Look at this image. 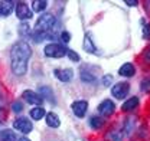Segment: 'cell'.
Listing matches in <instances>:
<instances>
[{
	"mask_svg": "<svg viewBox=\"0 0 150 141\" xmlns=\"http://www.w3.org/2000/svg\"><path fill=\"white\" fill-rule=\"evenodd\" d=\"M76 141H84V140H76Z\"/></svg>",
	"mask_w": 150,
	"mask_h": 141,
	"instance_id": "1f68e13d",
	"label": "cell"
},
{
	"mask_svg": "<svg viewBox=\"0 0 150 141\" xmlns=\"http://www.w3.org/2000/svg\"><path fill=\"white\" fill-rule=\"evenodd\" d=\"M54 73H55V76L61 81V82H69V81L74 78V70L69 69V68H65V69H55Z\"/></svg>",
	"mask_w": 150,
	"mask_h": 141,
	"instance_id": "30bf717a",
	"label": "cell"
},
{
	"mask_svg": "<svg viewBox=\"0 0 150 141\" xmlns=\"http://www.w3.org/2000/svg\"><path fill=\"white\" fill-rule=\"evenodd\" d=\"M22 97H23V99H25L26 102H29V104H32V105L40 106V104L43 102L42 97H40L38 92H35V91H30V89H26V91H23Z\"/></svg>",
	"mask_w": 150,
	"mask_h": 141,
	"instance_id": "52a82bcc",
	"label": "cell"
},
{
	"mask_svg": "<svg viewBox=\"0 0 150 141\" xmlns=\"http://www.w3.org/2000/svg\"><path fill=\"white\" fill-rule=\"evenodd\" d=\"M130 92V84L129 82H118L111 88V94L117 99H124Z\"/></svg>",
	"mask_w": 150,
	"mask_h": 141,
	"instance_id": "5b68a950",
	"label": "cell"
},
{
	"mask_svg": "<svg viewBox=\"0 0 150 141\" xmlns=\"http://www.w3.org/2000/svg\"><path fill=\"white\" fill-rule=\"evenodd\" d=\"M29 114H30V118H32V120L40 121V120L46 115V111H45V108H42V106H35V108L30 109Z\"/></svg>",
	"mask_w": 150,
	"mask_h": 141,
	"instance_id": "2e32d148",
	"label": "cell"
},
{
	"mask_svg": "<svg viewBox=\"0 0 150 141\" xmlns=\"http://www.w3.org/2000/svg\"><path fill=\"white\" fill-rule=\"evenodd\" d=\"M137 105H139V98H137V97H131V98H129V99L121 105V109L126 111V112H129V111H133L134 108H137Z\"/></svg>",
	"mask_w": 150,
	"mask_h": 141,
	"instance_id": "e0dca14e",
	"label": "cell"
},
{
	"mask_svg": "<svg viewBox=\"0 0 150 141\" xmlns=\"http://www.w3.org/2000/svg\"><path fill=\"white\" fill-rule=\"evenodd\" d=\"M56 19L52 13H43L38 18L35 23V32L38 33H51V30L55 27Z\"/></svg>",
	"mask_w": 150,
	"mask_h": 141,
	"instance_id": "7a4b0ae2",
	"label": "cell"
},
{
	"mask_svg": "<svg viewBox=\"0 0 150 141\" xmlns=\"http://www.w3.org/2000/svg\"><path fill=\"white\" fill-rule=\"evenodd\" d=\"M15 1H0V16H9L15 9Z\"/></svg>",
	"mask_w": 150,
	"mask_h": 141,
	"instance_id": "5bb4252c",
	"label": "cell"
},
{
	"mask_svg": "<svg viewBox=\"0 0 150 141\" xmlns=\"http://www.w3.org/2000/svg\"><path fill=\"white\" fill-rule=\"evenodd\" d=\"M79 76H81V81H82V82H87V84H94V82L97 81L95 75H93L91 72H88V70H85V69H81Z\"/></svg>",
	"mask_w": 150,
	"mask_h": 141,
	"instance_id": "d6986e66",
	"label": "cell"
},
{
	"mask_svg": "<svg viewBox=\"0 0 150 141\" xmlns=\"http://www.w3.org/2000/svg\"><path fill=\"white\" fill-rule=\"evenodd\" d=\"M13 128L19 133H22V134H29L33 130V124H32L30 120H28L25 117H19L13 121Z\"/></svg>",
	"mask_w": 150,
	"mask_h": 141,
	"instance_id": "277c9868",
	"label": "cell"
},
{
	"mask_svg": "<svg viewBox=\"0 0 150 141\" xmlns=\"http://www.w3.org/2000/svg\"><path fill=\"white\" fill-rule=\"evenodd\" d=\"M59 37H61V42H62V43H68L69 39H71V35H69L67 30H64V32H61Z\"/></svg>",
	"mask_w": 150,
	"mask_h": 141,
	"instance_id": "484cf974",
	"label": "cell"
},
{
	"mask_svg": "<svg viewBox=\"0 0 150 141\" xmlns=\"http://www.w3.org/2000/svg\"><path fill=\"white\" fill-rule=\"evenodd\" d=\"M90 125L93 130H101L104 127V120L103 117H91L90 118Z\"/></svg>",
	"mask_w": 150,
	"mask_h": 141,
	"instance_id": "44dd1931",
	"label": "cell"
},
{
	"mask_svg": "<svg viewBox=\"0 0 150 141\" xmlns=\"http://www.w3.org/2000/svg\"><path fill=\"white\" fill-rule=\"evenodd\" d=\"M32 16H33V13L25 1L16 3V18L20 19L22 22H26V20L32 19Z\"/></svg>",
	"mask_w": 150,
	"mask_h": 141,
	"instance_id": "8992f818",
	"label": "cell"
},
{
	"mask_svg": "<svg viewBox=\"0 0 150 141\" xmlns=\"http://www.w3.org/2000/svg\"><path fill=\"white\" fill-rule=\"evenodd\" d=\"M143 37L144 39H150V23L144 25V27H143Z\"/></svg>",
	"mask_w": 150,
	"mask_h": 141,
	"instance_id": "83f0119b",
	"label": "cell"
},
{
	"mask_svg": "<svg viewBox=\"0 0 150 141\" xmlns=\"http://www.w3.org/2000/svg\"><path fill=\"white\" fill-rule=\"evenodd\" d=\"M12 111L16 112V114L22 112V111H23V104H22L20 101H15V102L12 104Z\"/></svg>",
	"mask_w": 150,
	"mask_h": 141,
	"instance_id": "cb8c5ba5",
	"label": "cell"
},
{
	"mask_svg": "<svg viewBox=\"0 0 150 141\" xmlns=\"http://www.w3.org/2000/svg\"><path fill=\"white\" fill-rule=\"evenodd\" d=\"M84 49L88 53H94V55L97 53V48H95L93 39H91V33H87L85 37H84Z\"/></svg>",
	"mask_w": 150,
	"mask_h": 141,
	"instance_id": "9a60e30c",
	"label": "cell"
},
{
	"mask_svg": "<svg viewBox=\"0 0 150 141\" xmlns=\"http://www.w3.org/2000/svg\"><path fill=\"white\" fill-rule=\"evenodd\" d=\"M32 56V49L29 43L20 40L12 46L10 51V68L16 76H23L28 72V62Z\"/></svg>",
	"mask_w": 150,
	"mask_h": 141,
	"instance_id": "6da1fadb",
	"label": "cell"
},
{
	"mask_svg": "<svg viewBox=\"0 0 150 141\" xmlns=\"http://www.w3.org/2000/svg\"><path fill=\"white\" fill-rule=\"evenodd\" d=\"M45 121H46V125L51 127V128H58L61 125V120H59L58 114H55V112H46Z\"/></svg>",
	"mask_w": 150,
	"mask_h": 141,
	"instance_id": "4fadbf2b",
	"label": "cell"
},
{
	"mask_svg": "<svg viewBox=\"0 0 150 141\" xmlns=\"http://www.w3.org/2000/svg\"><path fill=\"white\" fill-rule=\"evenodd\" d=\"M16 134L12 130H3L0 131V141H16Z\"/></svg>",
	"mask_w": 150,
	"mask_h": 141,
	"instance_id": "ac0fdd59",
	"label": "cell"
},
{
	"mask_svg": "<svg viewBox=\"0 0 150 141\" xmlns=\"http://www.w3.org/2000/svg\"><path fill=\"white\" fill-rule=\"evenodd\" d=\"M0 111H1V92H0Z\"/></svg>",
	"mask_w": 150,
	"mask_h": 141,
	"instance_id": "4dcf8cb0",
	"label": "cell"
},
{
	"mask_svg": "<svg viewBox=\"0 0 150 141\" xmlns=\"http://www.w3.org/2000/svg\"><path fill=\"white\" fill-rule=\"evenodd\" d=\"M67 56L72 61V62H79V55L74 51H71V49H68V52H67Z\"/></svg>",
	"mask_w": 150,
	"mask_h": 141,
	"instance_id": "d4e9b609",
	"label": "cell"
},
{
	"mask_svg": "<svg viewBox=\"0 0 150 141\" xmlns=\"http://www.w3.org/2000/svg\"><path fill=\"white\" fill-rule=\"evenodd\" d=\"M18 141H30V140H29L28 137H20V138H19Z\"/></svg>",
	"mask_w": 150,
	"mask_h": 141,
	"instance_id": "f546056e",
	"label": "cell"
},
{
	"mask_svg": "<svg viewBox=\"0 0 150 141\" xmlns=\"http://www.w3.org/2000/svg\"><path fill=\"white\" fill-rule=\"evenodd\" d=\"M126 4H129V6H137L139 1H137V0H133V1H131V0H126Z\"/></svg>",
	"mask_w": 150,
	"mask_h": 141,
	"instance_id": "f1b7e54d",
	"label": "cell"
},
{
	"mask_svg": "<svg viewBox=\"0 0 150 141\" xmlns=\"http://www.w3.org/2000/svg\"><path fill=\"white\" fill-rule=\"evenodd\" d=\"M48 7V1L46 0H35V1H32V10L33 12H38V13H40V12H43L45 9Z\"/></svg>",
	"mask_w": 150,
	"mask_h": 141,
	"instance_id": "ffe728a7",
	"label": "cell"
},
{
	"mask_svg": "<svg viewBox=\"0 0 150 141\" xmlns=\"http://www.w3.org/2000/svg\"><path fill=\"white\" fill-rule=\"evenodd\" d=\"M19 35L20 36H29L30 35V26L26 22H22L19 26Z\"/></svg>",
	"mask_w": 150,
	"mask_h": 141,
	"instance_id": "7402d4cb",
	"label": "cell"
},
{
	"mask_svg": "<svg viewBox=\"0 0 150 141\" xmlns=\"http://www.w3.org/2000/svg\"><path fill=\"white\" fill-rule=\"evenodd\" d=\"M140 88H142V91H143V92H147V94H150V78H144V79L142 81Z\"/></svg>",
	"mask_w": 150,
	"mask_h": 141,
	"instance_id": "603a6c76",
	"label": "cell"
},
{
	"mask_svg": "<svg viewBox=\"0 0 150 141\" xmlns=\"http://www.w3.org/2000/svg\"><path fill=\"white\" fill-rule=\"evenodd\" d=\"M111 82H112L111 75H104V76H103V85H104V87H110Z\"/></svg>",
	"mask_w": 150,
	"mask_h": 141,
	"instance_id": "4316f807",
	"label": "cell"
},
{
	"mask_svg": "<svg viewBox=\"0 0 150 141\" xmlns=\"http://www.w3.org/2000/svg\"><path fill=\"white\" fill-rule=\"evenodd\" d=\"M98 112L103 115V117H111L112 114H114V111H115V105H114V102L110 101V99H104L100 105H98Z\"/></svg>",
	"mask_w": 150,
	"mask_h": 141,
	"instance_id": "ba28073f",
	"label": "cell"
},
{
	"mask_svg": "<svg viewBox=\"0 0 150 141\" xmlns=\"http://www.w3.org/2000/svg\"><path fill=\"white\" fill-rule=\"evenodd\" d=\"M134 73H136V68H134V65L130 63V62H127V63L121 65V66H120V69H118V75H120V76L130 78V76H134Z\"/></svg>",
	"mask_w": 150,
	"mask_h": 141,
	"instance_id": "8fae6325",
	"label": "cell"
},
{
	"mask_svg": "<svg viewBox=\"0 0 150 141\" xmlns=\"http://www.w3.org/2000/svg\"><path fill=\"white\" fill-rule=\"evenodd\" d=\"M67 52H68V48H65L62 43H49V45H46L45 49H43L45 56H48V58H55V59L67 56Z\"/></svg>",
	"mask_w": 150,
	"mask_h": 141,
	"instance_id": "3957f363",
	"label": "cell"
},
{
	"mask_svg": "<svg viewBox=\"0 0 150 141\" xmlns=\"http://www.w3.org/2000/svg\"><path fill=\"white\" fill-rule=\"evenodd\" d=\"M71 108H72V112L78 118H82V117H85V114L88 111V102L82 101V99L81 101H75V102H72Z\"/></svg>",
	"mask_w": 150,
	"mask_h": 141,
	"instance_id": "9c48e42d",
	"label": "cell"
},
{
	"mask_svg": "<svg viewBox=\"0 0 150 141\" xmlns=\"http://www.w3.org/2000/svg\"><path fill=\"white\" fill-rule=\"evenodd\" d=\"M40 97H42V99L43 98H46L49 102H52V104H56V99L55 97H54V91H52V88H49V87H39V92H38Z\"/></svg>",
	"mask_w": 150,
	"mask_h": 141,
	"instance_id": "7c38bea8",
	"label": "cell"
}]
</instances>
